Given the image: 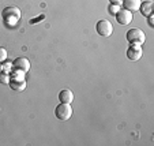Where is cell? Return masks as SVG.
I'll use <instances>...</instances> for the list:
<instances>
[{"label": "cell", "instance_id": "cell-18", "mask_svg": "<svg viewBox=\"0 0 154 146\" xmlns=\"http://www.w3.org/2000/svg\"><path fill=\"white\" fill-rule=\"evenodd\" d=\"M149 25H150V27L154 26V23H153V14L149 15Z\"/></svg>", "mask_w": 154, "mask_h": 146}, {"label": "cell", "instance_id": "cell-3", "mask_svg": "<svg viewBox=\"0 0 154 146\" xmlns=\"http://www.w3.org/2000/svg\"><path fill=\"white\" fill-rule=\"evenodd\" d=\"M127 40L132 45H143L146 41V36L140 29H131L127 32Z\"/></svg>", "mask_w": 154, "mask_h": 146}, {"label": "cell", "instance_id": "cell-12", "mask_svg": "<svg viewBox=\"0 0 154 146\" xmlns=\"http://www.w3.org/2000/svg\"><path fill=\"white\" fill-rule=\"evenodd\" d=\"M10 79H11V76H10L8 73H0V83L8 85V83H10Z\"/></svg>", "mask_w": 154, "mask_h": 146}, {"label": "cell", "instance_id": "cell-9", "mask_svg": "<svg viewBox=\"0 0 154 146\" xmlns=\"http://www.w3.org/2000/svg\"><path fill=\"white\" fill-rule=\"evenodd\" d=\"M140 4H142V0H123V6H124L125 10L131 12L139 11Z\"/></svg>", "mask_w": 154, "mask_h": 146}, {"label": "cell", "instance_id": "cell-2", "mask_svg": "<svg viewBox=\"0 0 154 146\" xmlns=\"http://www.w3.org/2000/svg\"><path fill=\"white\" fill-rule=\"evenodd\" d=\"M23 75H25L23 73L12 70V74L10 75L11 76V79H10V86H11V89H14V90H17V92L25 90V88H26V81H25Z\"/></svg>", "mask_w": 154, "mask_h": 146}, {"label": "cell", "instance_id": "cell-19", "mask_svg": "<svg viewBox=\"0 0 154 146\" xmlns=\"http://www.w3.org/2000/svg\"><path fill=\"white\" fill-rule=\"evenodd\" d=\"M0 73H2V66H0Z\"/></svg>", "mask_w": 154, "mask_h": 146}, {"label": "cell", "instance_id": "cell-10", "mask_svg": "<svg viewBox=\"0 0 154 146\" xmlns=\"http://www.w3.org/2000/svg\"><path fill=\"white\" fill-rule=\"evenodd\" d=\"M59 100H60V102H64V104H71L74 100V93L70 89H64L59 93Z\"/></svg>", "mask_w": 154, "mask_h": 146}, {"label": "cell", "instance_id": "cell-17", "mask_svg": "<svg viewBox=\"0 0 154 146\" xmlns=\"http://www.w3.org/2000/svg\"><path fill=\"white\" fill-rule=\"evenodd\" d=\"M111 2V4H116V6H122L123 0H109Z\"/></svg>", "mask_w": 154, "mask_h": 146}, {"label": "cell", "instance_id": "cell-8", "mask_svg": "<svg viewBox=\"0 0 154 146\" xmlns=\"http://www.w3.org/2000/svg\"><path fill=\"white\" fill-rule=\"evenodd\" d=\"M142 55H143V52H142L140 45H131V47L127 49V57L132 61L139 60V59L142 57Z\"/></svg>", "mask_w": 154, "mask_h": 146}, {"label": "cell", "instance_id": "cell-5", "mask_svg": "<svg viewBox=\"0 0 154 146\" xmlns=\"http://www.w3.org/2000/svg\"><path fill=\"white\" fill-rule=\"evenodd\" d=\"M96 29H97V33H98L100 36H102V37H109V36L112 34V32H113V26H112V23L106 19L98 20L97 25H96Z\"/></svg>", "mask_w": 154, "mask_h": 146}, {"label": "cell", "instance_id": "cell-11", "mask_svg": "<svg viewBox=\"0 0 154 146\" xmlns=\"http://www.w3.org/2000/svg\"><path fill=\"white\" fill-rule=\"evenodd\" d=\"M140 12H142L143 17H149V15L153 14V2L149 0V2H143L140 4Z\"/></svg>", "mask_w": 154, "mask_h": 146}, {"label": "cell", "instance_id": "cell-6", "mask_svg": "<svg viewBox=\"0 0 154 146\" xmlns=\"http://www.w3.org/2000/svg\"><path fill=\"white\" fill-rule=\"evenodd\" d=\"M12 70L26 74L30 70V61L26 57H17L12 63Z\"/></svg>", "mask_w": 154, "mask_h": 146}, {"label": "cell", "instance_id": "cell-14", "mask_svg": "<svg viewBox=\"0 0 154 146\" xmlns=\"http://www.w3.org/2000/svg\"><path fill=\"white\" fill-rule=\"evenodd\" d=\"M6 59H7V51H6V48L0 47V63H2V61H4Z\"/></svg>", "mask_w": 154, "mask_h": 146}, {"label": "cell", "instance_id": "cell-7", "mask_svg": "<svg viewBox=\"0 0 154 146\" xmlns=\"http://www.w3.org/2000/svg\"><path fill=\"white\" fill-rule=\"evenodd\" d=\"M132 18H134V15H132V12L128 11V10L125 8H120L119 12L116 14V20L119 22L120 25H128L132 22Z\"/></svg>", "mask_w": 154, "mask_h": 146}, {"label": "cell", "instance_id": "cell-13", "mask_svg": "<svg viewBox=\"0 0 154 146\" xmlns=\"http://www.w3.org/2000/svg\"><path fill=\"white\" fill-rule=\"evenodd\" d=\"M119 10H120V6L111 4V6H109V8H108V11H109V14H115V15H116L117 12H119Z\"/></svg>", "mask_w": 154, "mask_h": 146}, {"label": "cell", "instance_id": "cell-15", "mask_svg": "<svg viewBox=\"0 0 154 146\" xmlns=\"http://www.w3.org/2000/svg\"><path fill=\"white\" fill-rule=\"evenodd\" d=\"M2 71H4V73L12 71V63H4V66L2 67Z\"/></svg>", "mask_w": 154, "mask_h": 146}, {"label": "cell", "instance_id": "cell-4", "mask_svg": "<svg viewBox=\"0 0 154 146\" xmlns=\"http://www.w3.org/2000/svg\"><path fill=\"white\" fill-rule=\"evenodd\" d=\"M55 116L57 117L61 122H66V120H70V117L72 116V108L70 107V104H59L55 108Z\"/></svg>", "mask_w": 154, "mask_h": 146}, {"label": "cell", "instance_id": "cell-16", "mask_svg": "<svg viewBox=\"0 0 154 146\" xmlns=\"http://www.w3.org/2000/svg\"><path fill=\"white\" fill-rule=\"evenodd\" d=\"M44 18H45V15H40L38 18H35V19H30V25H34V23H38L40 20H42Z\"/></svg>", "mask_w": 154, "mask_h": 146}, {"label": "cell", "instance_id": "cell-1", "mask_svg": "<svg viewBox=\"0 0 154 146\" xmlns=\"http://www.w3.org/2000/svg\"><path fill=\"white\" fill-rule=\"evenodd\" d=\"M20 10L18 7H6L2 11V19H3L4 25L8 27H14L18 25L20 19Z\"/></svg>", "mask_w": 154, "mask_h": 146}]
</instances>
